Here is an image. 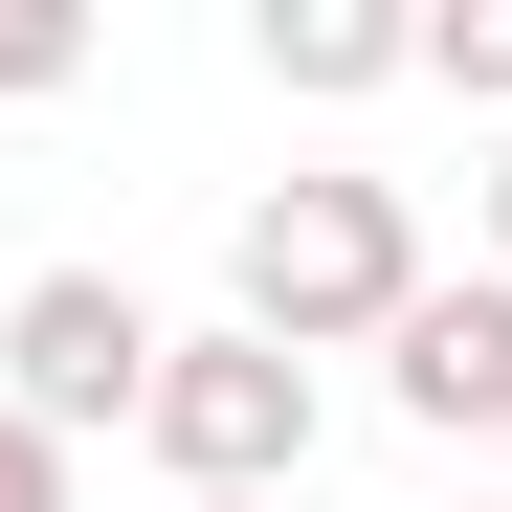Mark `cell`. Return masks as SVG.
<instances>
[{"label": "cell", "mask_w": 512, "mask_h": 512, "mask_svg": "<svg viewBox=\"0 0 512 512\" xmlns=\"http://www.w3.org/2000/svg\"><path fill=\"white\" fill-rule=\"evenodd\" d=\"M0 512H67V446H45V423H0Z\"/></svg>", "instance_id": "ba28073f"}, {"label": "cell", "mask_w": 512, "mask_h": 512, "mask_svg": "<svg viewBox=\"0 0 512 512\" xmlns=\"http://www.w3.org/2000/svg\"><path fill=\"white\" fill-rule=\"evenodd\" d=\"M490 290H512V134H490Z\"/></svg>", "instance_id": "9c48e42d"}, {"label": "cell", "mask_w": 512, "mask_h": 512, "mask_svg": "<svg viewBox=\"0 0 512 512\" xmlns=\"http://www.w3.org/2000/svg\"><path fill=\"white\" fill-rule=\"evenodd\" d=\"M134 446L179 468V512H290L312 468V357H268V334H156V401H134Z\"/></svg>", "instance_id": "7a4b0ae2"}, {"label": "cell", "mask_w": 512, "mask_h": 512, "mask_svg": "<svg viewBox=\"0 0 512 512\" xmlns=\"http://www.w3.org/2000/svg\"><path fill=\"white\" fill-rule=\"evenodd\" d=\"M156 401V312L112 268H45L23 312H0V423H45V446H90V423Z\"/></svg>", "instance_id": "3957f363"}, {"label": "cell", "mask_w": 512, "mask_h": 512, "mask_svg": "<svg viewBox=\"0 0 512 512\" xmlns=\"http://www.w3.org/2000/svg\"><path fill=\"white\" fill-rule=\"evenodd\" d=\"M223 290H245L268 357H357V334L423 312V223H401V179H268L245 245H223Z\"/></svg>", "instance_id": "6da1fadb"}, {"label": "cell", "mask_w": 512, "mask_h": 512, "mask_svg": "<svg viewBox=\"0 0 512 512\" xmlns=\"http://www.w3.org/2000/svg\"><path fill=\"white\" fill-rule=\"evenodd\" d=\"M67 67H90V23H67V0H0V112H23V90H67Z\"/></svg>", "instance_id": "52a82bcc"}, {"label": "cell", "mask_w": 512, "mask_h": 512, "mask_svg": "<svg viewBox=\"0 0 512 512\" xmlns=\"http://www.w3.org/2000/svg\"><path fill=\"white\" fill-rule=\"evenodd\" d=\"M490 446H512V423H490Z\"/></svg>", "instance_id": "30bf717a"}, {"label": "cell", "mask_w": 512, "mask_h": 512, "mask_svg": "<svg viewBox=\"0 0 512 512\" xmlns=\"http://www.w3.org/2000/svg\"><path fill=\"white\" fill-rule=\"evenodd\" d=\"M423 90H468V112H512V0H446V23H423Z\"/></svg>", "instance_id": "8992f818"}, {"label": "cell", "mask_w": 512, "mask_h": 512, "mask_svg": "<svg viewBox=\"0 0 512 512\" xmlns=\"http://www.w3.org/2000/svg\"><path fill=\"white\" fill-rule=\"evenodd\" d=\"M490 512H512V490H490Z\"/></svg>", "instance_id": "8fae6325"}, {"label": "cell", "mask_w": 512, "mask_h": 512, "mask_svg": "<svg viewBox=\"0 0 512 512\" xmlns=\"http://www.w3.org/2000/svg\"><path fill=\"white\" fill-rule=\"evenodd\" d=\"M245 45H268V90H312V112H357V90H401V67H423L401 0H268Z\"/></svg>", "instance_id": "5b68a950"}, {"label": "cell", "mask_w": 512, "mask_h": 512, "mask_svg": "<svg viewBox=\"0 0 512 512\" xmlns=\"http://www.w3.org/2000/svg\"><path fill=\"white\" fill-rule=\"evenodd\" d=\"M379 357H401V423H446V446H490V423H512V290H490V268H468V290L423 268V312L379 334Z\"/></svg>", "instance_id": "277c9868"}]
</instances>
